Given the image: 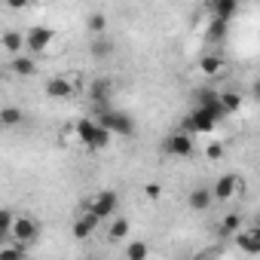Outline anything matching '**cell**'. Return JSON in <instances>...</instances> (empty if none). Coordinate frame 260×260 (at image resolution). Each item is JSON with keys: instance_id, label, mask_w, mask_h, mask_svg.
I'll use <instances>...</instances> for the list:
<instances>
[{"instance_id": "d4e9b609", "label": "cell", "mask_w": 260, "mask_h": 260, "mask_svg": "<svg viewBox=\"0 0 260 260\" xmlns=\"http://www.w3.org/2000/svg\"><path fill=\"white\" fill-rule=\"evenodd\" d=\"M86 28L98 37V34H104V28H107V19H104V13H92L89 16V22H86Z\"/></svg>"}, {"instance_id": "ba28073f", "label": "cell", "mask_w": 260, "mask_h": 260, "mask_svg": "<svg viewBox=\"0 0 260 260\" xmlns=\"http://www.w3.org/2000/svg\"><path fill=\"white\" fill-rule=\"evenodd\" d=\"M239 187H242L239 175H220L211 190H214V199H217V202H226V199H233V196L239 193Z\"/></svg>"}, {"instance_id": "d6986e66", "label": "cell", "mask_w": 260, "mask_h": 260, "mask_svg": "<svg viewBox=\"0 0 260 260\" xmlns=\"http://www.w3.org/2000/svg\"><path fill=\"white\" fill-rule=\"evenodd\" d=\"M0 122H4L7 128H16V125H22V122H25V113H22L19 107H13V104H10V107L0 110Z\"/></svg>"}, {"instance_id": "4fadbf2b", "label": "cell", "mask_w": 260, "mask_h": 260, "mask_svg": "<svg viewBox=\"0 0 260 260\" xmlns=\"http://www.w3.org/2000/svg\"><path fill=\"white\" fill-rule=\"evenodd\" d=\"M211 202H214V190H211V187H196V190L190 193V208H193V211H208Z\"/></svg>"}, {"instance_id": "9a60e30c", "label": "cell", "mask_w": 260, "mask_h": 260, "mask_svg": "<svg viewBox=\"0 0 260 260\" xmlns=\"http://www.w3.org/2000/svg\"><path fill=\"white\" fill-rule=\"evenodd\" d=\"M4 49H7L10 55H19V52L28 49V37H25L22 31H4Z\"/></svg>"}, {"instance_id": "5b68a950", "label": "cell", "mask_w": 260, "mask_h": 260, "mask_svg": "<svg viewBox=\"0 0 260 260\" xmlns=\"http://www.w3.org/2000/svg\"><path fill=\"white\" fill-rule=\"evenodd\" d=\"M116 208H119V196H116L113 190H101V193L89 202V211H92V214H98L101 220L116 217Z\"/></svg>"}, {"instance_id": "30bf717a", "label": "cell", "mask_w": 260, "mask_h": 260, "mask_svg": "<svg viewBox=\"0 0 260 260\" xmlns=\"http://www.w3.org/2000/svg\"><path fill=\"white\" fill-rule=\"evenodd\" d=\"M37 233H40V226H37V220L34 217H16V226H13V239L16 242H34L37 239Z\"/></svg>"}, {"instance_id": "9c48e42d", "label": "cell", "mask_w": 260, "mask_h": 260, "mask_svg": "<svg viewBox=\"0 0 260 260\" xmlns=\"http://www.w3.org/2000/svg\"><path fill=\"white\" fill-rule=\"evenodd\" d=\"M43 89H46L49 98L61 101V98H71V95H74V80H68V77H49Z\"/></svg>"}, {"instance_id": "603a6c76", "label": "cell", "mask_w": 260, "mask_h": 260, "mask_svg": "<svg viewBox=\"0 0 260 260\" xmlns=\"http://www.w3.org/2000/svg\"><path fill=\"white\" fill-rule=\"evenodd\" d=\"M122 254H125V260H144L150 254V248H147V242H128Z\"/></svg>"}, {"instance_id": "5bb4252c", "label": "cell", "mask_w": 260, "mask_h": 260, "mask_svg": "<svg viewBox=\"0 0 260 260\" xmlns=\"http://www.w3.org/2000/svg\"><path fill=\"white\" fill-rule=\"evenodd\" d=\"M236 13H239V0H211V16H214V19L233 22Z\"/></svg>"}, {"instance_id": "4316f807", "label": "cell", "mask_w": 260, "mask_h": 260, "mask_svg": "<svg viewBox=\"0 0 260 260\" xmlns=\"http://www.w3.org/2000/svg\"><path fill=\"white\" fill-rule=\"evenodd\" d=\"M144 196H147V199H159V196H162V187H159L156 181H150V184L144 187Z\"/></svg>"}, {"instance_id": "6da1fadb", "label": "cell", "mask_w": 260, "mask_h": 260, "mask_svg": "<svg viewBox=\"0 0 260 260\" xmlns=\"http://www.w3.org/2000/svg\"><path fill=\"white\" fill-rule=\"evenodd\" d=\"M77 138H80L89 150H104V147L110 144L113 132H110L107 125H101L95 116H83V119L77 122Z\"/></svg>"}, {"instance_id": "44dd1931", "label": "cell", "mask_w": 260, "mask_h": 260, "mask_svg": "<svg viewBox=\"0 0 260 260\" xmlns=\"http://www.w3.org/2000/svg\"><path fill=\"white\" fill-rule=\"evenodd\" d=\"M89 52H92L95 58H110V55H113V43H110V40H104V37L98 34V37L92 40V46H89Z\"/></svg>"}, {"instance_id": "277c9868", "label": "cell", "mask_w": 260, "mask_h": 260, "mask_svg": "<svg viewBox=\"0 0 260 260\" xmlns=\"http://www.w3.org/2000/svg\"><path fill=\"white\" fill-rule=\"evenodd\" d=\"M166 153L169 156H178V159H190L193 153H196V141H193V135L187 132H172L169 138H166Z\"/></svg>"}, {"instance_id": "cb8c5ba5", "label": "cell", "mask_w": 260, "mask_h": 260, "mask_svg": "<svg viewBox=\"0 0 260 260\" xmlns=\"http://www.w3.org/2000/svg\"><path fill=\"white\" fill-rule=\"evenodd\" d=\"M226 25H230V22L214 19V22H211V28H208V43H220V40L226 37Z\"/></svg>"}, {"instance_id": "2e32d148", "label": "cell", "mask_w": 260, "mask_h": 260, "mask_svg": "<svg viewBox=\"0 0 260 260\" xmlns=\"http://www.w3.org/2000/svg\"><path fill=\"white\" fill-rule=\"evenodd\" d=\"M10 71L13 74H19V77H34L37 74V61L31 58V55H13V61H10Z\"/></svg>"}, {"instance_id": "7a4b0ae2", "label": "cell", "mask_w": 260, "mask_h": 260, "mask_svg": "<svg viewBox=\"0 0 260 260\" xmlns=\"http://www.w3.org/2000/svg\"><path fill=\"white\" fill-rule=\"evenodd\" d=\"M95 119L101 125H107L113 135H122V138L135 135V122L128 113H119V110H110V107H95Z\"/></svg>"}, {"instance_id": "e0dca14e", "label": "cell", "mask_w": 260, "mask_h": 260, "mask_svg": "<svg viewBox=\"0 0 260 260\" xmlns=\"http://www.w3.org/2000/svg\"><path fill=\"white\" fill-rule=\"evenodd\" d=\"M220 104H223V110L226 113H239L242 110V95L239 92H233V89H220Z\"/></svg>"}, {"instance_id": "8992f818", "label": "cell", "mask_w": 260, "mask_h": 260, "mask_svg": "<svg viewBox=\"0 0 260 260\" xmlns=\"http://www.w3.org/2000/svg\"><path fill=\"white\" fill-rule=\"evenodd\" d=\"M25 37H28V52L40 55V52H46V49H49V43H52L55 31H52V28H46V25H34V28H28V31H25Z\"/></svg>"}, {"instance_id": "83f0119b", "label": "cell", "mask_w": 260, "mask_h": 260, "mask_svg": "<svg viewBox=\"0 0 260 260\" xmlns=\"http://www.w3.org/2000/svg\"><path fill=\"white\" fill-rule=\"evenodd\" d=\"M31 0H7V10H28Z\"/></svg>"}, {"instance_id": "ffe728a7", "label": "cell", "mask_w": 260, "mask_h": 260, "mask_svg": "<svg viewBox=\"0 0 260 260\" xmlns=\"http://www.w3.org/2000/svg\"><path fill=\"white\" fill-rule=\"evenodd\" d=\"M128 230H132V226H128L125 217H113V223H110V230H107V239H110V242H122V239L128 236Z\"/></svg>"}, {"instance_id": "f1b7e54d", "label": "cell", "mask_w": 260, "mask_h": 260, "mask_svg": "<svg viewBox=\"0 0 260 260\" xmlns=\"http://www.w3.org/2000/svg\"><path fill=\"white\" fill-rule=\"evenodd\" d=\"M251 95H254V98H257V101H260V77H257V80H254V86H251Z\"/></svg>"}, {"instance_id": "7c38bea8", "label": "cell", "mask_w": 260, "mask_h": 260, "mask_svg": "<svg viewBox=\"0 0 260 260\" xmlns=\"http://www.w3.org/2000/svg\"><path fill=\"white\" fill-rule=\"evenodd\" d=\"M199 71H202L205 77H220V74H223V55H220V52L202 55V58H199Z\"/></svg>"}, {"instance_id": "8fae6325", "label": "cell", "mask_w": 260, "mask_h": 260, "mask_svg": "<svg viewBox=\"0 0 260 260\" xmlns=\"http://www.w3.org/2000/svg\"><path fill=\"white\" fill-rule=\"evenodd\" d=\"M89 98H92L95 107H107V98H110V80H104V77L92 80V83H89Z\"/></svg>"}, {"instance_id": "52a82bcc", "label": "cell", "mask_w": 260, "mask_h": 260, "mask_svg": "<svg viewBox=\"0 0 260 260\" xmlns=\"http://www.w3.org/2000/svg\"><path fill=\"white\" fill-rule=\"evenodd\" d=\"M98 223H101V217H98V214H92V211L86 208V214H80V217L74 220V226H71V233H74V239H80V242H86V239H92V236H95V230H98Z\"/></svg>"}, {"instance_id": "7402d4cb", "label": "cell", "mask_w": 260, "mask_h": 260, "mask_svg": "<svg viewBox=\"0 0 260 260\" xmlns=\"http://www.w3.org/2000/svg\"><path fill=\"white\" fill-rule=\"evenodd\" d=\"M13 226H16V214L13 211H0V242L13 239Z\"/></svg>"}, {"instance_id": "ac0fdd59", "label": "cell", "mask_w": 260, "mask_h": 260, "mask_svg": "<svg viewBox=\"0 0 260 260\" xmlns=\"http://www.w3.org/2000/svg\"><path fill=\"white\" fill-rule=\"evenodd\" d=\"M217 233L220 236H236V233H242V214H226L223 220H220V226H217Z\"/></svg>"}, {"instance_id": "484cf974", "label": "cell", "mask_w": 260, "mask_h": 260, "mask_svg": "<svg viewBox=\"0 0 260 260\" xmlns=\"http://www.w3.org/2000/svg\"><path fill=\"white\" fill-rule=\"evenodd\" d=\"M205 159H211V162L223 159V144H220V141H211V144L205 147Z\"/></svg>"}, {"instance_id": "3957f363", "label": "cell", "mask_w": 260, "mask_h": 260, "mask_svg": "<svg viewBox=\"0 0 260 260\" xmlns=\"http://www.w3.org/2000/svg\"><path fill=\"white\" fill-rule=\"evenodd\" d=\"M214 125H217V119L205 110V107H193L190 113H187V119H184V128L190 135H208V132H214Z\"/></svg>"}]
</instances>
